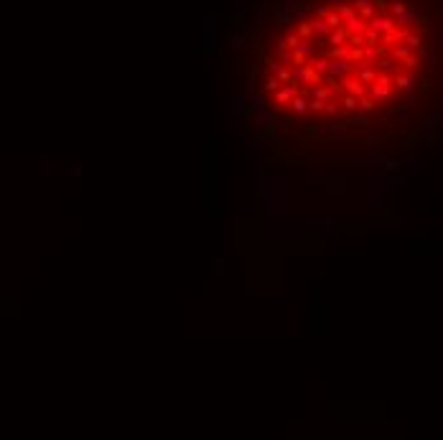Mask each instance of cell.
<instances>
[{"label": "cell", "mask_w": 443, "mask_h": 440, "mask_svg": "<svg viewBox=\"0 0 443 440\" xmlns=\"http://www.w3.org/2000/svg\"><path fill=\"white\" fill-rule=\"evenodd\" d=\"M341 84H344V92H347V94H354V97H367V94H369V87L365 84V81H359L354 74L344 76V79H341Z\"/></svg>", "instance_id": "7a4b0ae2"}, {"label": "cell", "mask_w": 443, "mask_h": 440, "mask_svg": "<svg viewBox=\"0 0 443 440\" xmlns=\"http://www.w3.org/2000/svg\"><path fill=\"white\" fill-rule=\"evenodd\" d=\"M300 92V84H283L275 94H273V107H288L291 104V99H293L295 94Z\"/></svg>", "instance_id": "6da1fadb"}, {"label": "cell", "mask_w": 443, "mask_h": 440, "mask_svg": "<svg viewBox=\"0 0 443 440\" xmlns=\"http://www.w3.org/2000/svg\"><path fill=\"white\" fill-rule=\"evenodd\" d=\"M374 110H377V102H374V99H372V97H359V112H365V115H367V112H374Z\"/></svg>", "instance_id": "8992f818"}, {"label": "cell", "mask_w": 443, "mask_h": 440, "mask_svg": "<svg viewBox=\"0 0 443 440\" xmlns=\"http://www.w3.org/2000/svg\"><path fill=\"white\" fill-rule=\"evenodd\" d=\"M283 84H280V79L275 76V74H265V81H263V92H268V94H275L278 89H280Z\"/></svg>", "instance_id": "5b68a950"}, {"label": "cell", "mask_w": 443, "mask_h": 440, "mask_svg": "<svg viewBox=\"0 0 443 440\" xmlns=\"http://www.w3.org/2000/svg\"><path fill=\"white\" fill-rule=\"evenodd\" d=\"M397 165H400V163H397V160H387V171H395V168H397Z\"/></svg>", "instance_id": "8fae6325"}, {"label": "cell", "mask_w": 443, "mask_h": 440, "mask_svg": "<svg viewBox=\"0 0 443 440\" xmlns=\"http://www.w3.org/2000/svg\"><path fill=\"white\" fill-rule=\"evenodd\" d=\"M326 110V99H311V112H324Z\"/></svg>", "instance_id": "ba28073f"}, {"label": "cell", "mask_w": 443, "mask_h": 440, "mask_svg": "<svg viewBox=\"0 0 443 440\" xmlns=\"http://www.w3.org/2000/svg\"><path fill=\"white\" fill-rule=\"evenodd\" d=\"M288 107H291V112H293L295 117H306V115L311 112V99H308L306 94H300V92H298L293 99H291V104H288Z\"/></svg>", "instance_id": "3957f363"}, {"label": "cell", "mask_w": 443, "mask_h": 440, "mask_svg": "<svg viewBox=\"0 0 443 440\" xmlns=\"http://www.w3.org/2000/svg\"><path fill=\"white\" fill-rule=\"evenodd\" d=\"M349 125H369L367 115H365V112H354V117H352V122H349Z\"/></svg>", "instance_id": "9c48e42d"}, {"label": "cell", "mask_w": 443, "mask_h": 440, "mask_svg": "<svg viewBox=\"0 0 443 440\" xmlns=\"http://www.w3.org/2000/svg\"><path fill=\"white\" fill-rule=\"evenodd\" d=\"M341 112V104H339V99H329L326 102V110H324V115L326 117H336Z\"/></svg>", "instance_id": "52a82bcc"}, {"label": "cell", "mask_w": 443, "mask_h": 440, "mask_svg": "<svg viewBox=\"0 0 443 440\" xmlns=\"http://www.w3.org/2000/svg\"><path fill=\"white\" fill-rule=\"evenodd\" d=\"M339 104H341V110L344 112H349V115H354V112H359V97H354V94H341L339 97Z\"/></svg>", "instance_id": "277c9868"}, {"label": "cell", "mask_w": 443, "mask_h": 440, "mask_svg": "<svg viewBox=\"0 0 443 440\" xmlns=\"http://www.w3.org/2000/svg\"><path fill=\"white\" fill-rule=\"evenodd\" d=\"M377 145H379V138H377V135H369V138H367V148H372V150H374Z\"/></svg>", "instance_id": "30bf717a"}]
</instances>
